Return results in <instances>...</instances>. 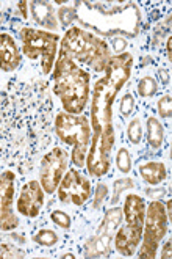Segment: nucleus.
<instances>
[{
	"mask_svg": "<svg viewBox=\"0 0 172 259\" xmlns=\"http://www.w3.org/2000/svg\"><path fill=\"white\" fill-rule=\"evenodd\" d=\"M89 80V72L60 51L53 65V93L60 98L66 113L82 115L85 112L91 95Z\"/></svg>",
	"mask_w": 172,
	"mask_h": 259,
	"instance_id": "2",
	"label": "nucleus"
},
{
	"mask_svg": "<svg viewBox=\"0 0 172 259\" xmlns=\"http://www.w3.org/2000/svg\"><path fill=\"white\" fill-rule=\"evenodd\" d=\"M75 18V10L74 8H68V7H63L60 10V21L63 27H68Z\"/></svg>",
	"mask_w": 172,
	"mask_h": 259,
	"instance_id": "24",
	"label": "nucleus"
},
{
	"mask_svg": "<svg viewBox=\"0 0 172 259\" xmlns=\"http://www.w3.org/2000/svg\"><path fill=\"white\" fill-rule=\"evenodd\" d=\"M127 135H129V140L133 145H138L143 139V129H141V123H139V118H133L132 123L129 124L127 129Z\"/></svg>",
	"mask_w": 172,
	"mask_h": 259,
	"instance_id": "19",
	"label": "nucleus"
},
{
	"mask_svg": "<svg viewBox=\"0 0 172 259\" xmlns=\"http://www.w3.org/2000/svg\"><path fill=\"white\" fill-rule=\"evenodd\" d=\"M170 42H172V41H170V38H169V39L166 41V52H167V58H170Z\"/></svg>",
	"mask_w": 172,
	"mask_h": 259,
	"instance_id": "28",
	"label": "nucleus"
},
{
	"mask_svg": "<svg viewBox=\"0 0 172 259\" xmlns=\"http://www.w3.org/2000/svg\"><path fill=\"white\" fill-rule=\"evenodd\" d=\"M0 257H25V253L11 243H2L0 245Z\"/></svg>",
	"mask_w": 172,
	"mask_h": 259,
	"instance_id": "21",
	"label": "nucleus"
},
{
	"mask_svg": "<svg viewBox=\"0 0 172 259\" xmlns=\"http://www.w3.org/2000/svg\"><path fill=\"white\" fill-rule=\"evenodd\" d=\"M63 257H75L72 253H68V254H65V256H63Z\"/></svg>",
	"mask_w": 172,
	"mask_h": 259,
	"instance_id": "29",
	"label": "nucleus"
},
{
	"mask_svg": "<svg viewBox=\"0 0 172 259\" xmlns=\"http://www.w3.org/2000/svg\"><path fill=\"white\" fill-rule=\"evenodd\" d=\"M55 132L58 139L72 146V162L77 168H83L91 143L89 119L83 115L60 112L55 118Z\"/></svg>",
	"mask_w": 172,
	"mask_h": 259,
	"instance_id": "5",
	"label": "nucleus"
},
{
	"mask_svg": "<svg viewBox=\"0 0 172 259\" xmlns=\"http://www.w3.org/2000/svg\"><path fill=\"white\" fill-rule=\"evenodd\" d=\"M21 41L24 55L30 60L41 57L42 72L45 75L50 74L56 60V46L60 42V36L56 33L45 32V30L24 27L21 30Z\"/></svg>",
	"mask_w": 172,
	"mask_h": 259,
	"instance_id": "7",
	"label": "nucleus"
},
{
	"mask_svg": "<svg viewBox=\"0 0 172 259\" xmlns=\"http://www.w3.org/2000/svg\"><path fill=\"white\" fill-rule=\"evenodd\" d=\"M170 95H164L158 99V115L163 119H169L170 118Z\"/></svg>",
	"mask_w": 172,
	"mask_h": 259,
	"instance_id": "23",
	"label": "nucleus"
},
{
	"mask_svg": "<svg viewBox=\"0 0 172 259\" xmlns=\"http://www.w3.org/2000/svg\"><path fill=\"white\" fill-rule=\"evenodd\" d=\"M31 13H33V18L39 25L52 28V30H55L58 27V24H56V21L53 18V10H52L50 4L33 2V4H31Z\"/></svg>",
	"mask_w": 172,
	"mask_h": 259,
	"instance_id": "14",
	"label": "nucleus"
},
{
	"mask_svg": "<svg viewBox=\"0 0 172 259\" xmlns=\"http://www.w3.org/2000/svg\"><path fill=\"white\" fill-rule=\"evenodd\" d=\"M122 215L125 219L124 226L119 228L114 237L116 251L125 257L135 256L138 245L143 236L144 217H146V203L136 193H130L125 198V204L122 207Z\"/></svg>",
	"mask_w": 172,
	"mask_h": 259,
	"instance_id": "4",
	"label": "nucleus"
},
{
	"mask_svg": "<svg viewBox=\"0 0 172 259\" xmlns=\"http://www.w3.org/2000/svg\"><path fill=\"white\" fill-rule=\"evenodd\" d=\"M14 181L13 171L0 173V231H14L19 226V219L14 214Z\"/></svg>",
	"mask_w": 172,
	"mask_h": 259,
	"instance_id": "10",
	"label": "nucleus"
},
{
	"mask_svg": "<svg viewBox=\"0 0 172 259\" xmlns=\"http://www.w3.org/2000/svg\"><path fill=\"white\" fill-rule=\"evenodd\" d=\"M105 193H106V186L105 184H99V187H97V196H96V201H94V206L99 207V201L103 200Z\"/></svg>",
	"mask_w": 172,
	"mask_h": 259,
	"instance_id": "25",
	"label": "nucleus"
},
{
	"mask_svg": "<svg viewBox=\"0 0 172 259\" xmlns=\"http://www.w3.org/2000/svg\"><path fill=\"white\" fill-rule=\"evenodd\" d=\"M61 51L66 52L72 60H78L94 71H105L113 54L109 46L80 27H71L61 39Z\"/></svg>",
	"mask_w": 172,
	"mask_h": 259,
	"instance_id": "3",
	"label": "nucleus"
},
{
	"mask_svg": "<svg viewBox=\"0 0 172 259\" xmlns=\"http://www.w3.org/2000/svg\"><path fill=\"white\" fill-rule=\"evenodd\" d=\"M69 165V154L63 148H53L42 157L39 165V184L45 193H55Z\"/></svg>",
	"mask_w": 172,
	"mask_h": 259,
	"instance_id": "8",
	"label": "nucleus"
},
{
	"mask_svg": "<svg viewBox=\"0 0 172 259\" xmlns=\"http://www.w3.org/2000/svg\"><path fill=\"white\" fill-rule=\"evenodd\" d=\"M156 90H158V85H156L155 79L150 77V75H146L139 80L138 83V95L141 98H150L156 93Z\"/></svg>",
	"mask_w": 172,
	"mask_h": 259,
	"instance_id": "16",
	"label": "nucleus"
},
{
	"mask_svg": "<svg viewBox=\"0 0 172 259\" xmlns=\"http://www.w3.org/2000/svg\"><path fill=\"white\" fill-rule=\"evenodd\" d=\"M22 62V54L18 42L8 33H0V69L13 72L19 68Z\"/></svg>",
	"mask_w": 172,
	"mask_h": 259,
	"instance_id": "12",
	"label": "nucleus"
},
{
	"mask_svg": "<svg viewBox=\"0 0 172 259\" xmlns=\"http://www.w3.org/2000/svg\"><path fill=\"white\" fill-rule=\"evenodd\" d=\"M169 231V217L161 201H152L146 207L144 228L141 236V247L138 250L139 259L156 257V250Z\"/></svg>",
	"mask_w": 172,
	"mask_h": 259,
	"instance_id": "6",
	"label": "nucleus"
},
{
	"mask_svg": "<svg viewBox=\"0 0 172 259\" xmlns=\"http://www.w3.org/2000/svg\"><path fill=\"white\" fill-rule=\"evenodd\" d=\"M133 112H135V98H133L130 93L124 95V98H122V101H121V113H122L125 118H127V116H130Z\"/></svg>",
	"mask_w": 172,
	"mask_h": 259,
	"instance_id": "22",
	"label": "nucleus"
},
{
	"mask_svg": "<svg viewBox=\"0 0 172 259\" xmlns=\"http://www.w3.org/2000/svg\"><path fill=\"white\" fill-rule=\"evenodd\" d=\"M133 57L129 52L113 55L92 90L91 99V143L86 154L85 166L94 178H102L109 170L111 152L114 148V127H113V102L122 87L132 75Z\"/></svg>",
	"mask_w": 172,
	"mask_h": 259,
	"instance_id": "1",
	"label": "nucleus"
},
{
	"mask_svg": "<svg viewBox=\"0 0 172 259\" xmlns=\"http://www.w3.org/2000/svg\"><path fill=\"white\" fill-rule=\"evenodd\" d=\"M27 2H19L18 4V7H19V10H21V14H22V18H27Z\"/></svg>",
	"mask_w": 172,
	"mask_h": 259,
	"instance_id": "27",
	"label": "nucleus"
},
{
	"mask_svg": "<svg viewBox=\"0 0 172 259\" xmlns=\"http://www.w3.org/2000/svg\"><path fill=\"white\" fill-rule=\"evenodd\" d=\"M164 142V127L158 118H147V143L152 149H160Z\"/></svg>",
	"mask_w": 172,
	"mask_h": 259,
	"instance_id": "15",
	"label": "nucleus"
},
{
	"mask_svg": "<svg viewBox=\"0 0 172 259\" xmlns=\"http://www.w3.org/2000/svg\"><path fill=\"white\" fill-rule=\"evenodd\" d=\"M56 192L61 203L74 206H83L92 195L91 182L75 168H69L65 173Z\"/></svg>",
	"mask_w": 172,
	"mask_h": 259,
	"instance_id": "9",
	"label": "nucleus"
},
{
	"mask_svg": "<svg viewBox=\"0 0 172 259\" xmlns=\"http://www.w3.org/2000/svg\"><path fill=\"white\" fill-rule=\"evenodd\" d=\"M44 190L39 184V181H28L27 184L22 186L18 203V212L24 217L35 219L39 215V212L44 206Z\"/></svg>",
	"mask_w": 172,
	"mask_h": 259,
	"instance_id": "11",
	"label": "nucleus"
},
{
	"mask_svg": "<svg viewBox=\"0 0 172 259\" xmlns=\"http://www.w3.org/2000/svg\"><path fill=\"white\" fill-rule=\"evenodd\" d=\"M161 257H163V259H169V257H170V240H167V242L164 243V245H163Z\"/></svg>",
	"mask_w": 172,
	"mask_h": 259,
	"instance_id": "26",
	"label": "nucleus"
},
{
	"mask_svg": "<svg viewBox=\"0 0 172 259\" xmlns=\"http://www.w3.org/2000/svg\"><path fill=\"white\" fill-rule=\"evenodd\" d=\"M116 165H118L119 171H122V173H130V170H132V159H130L129 151L125 149V148H121L118 151V154H116Z\"/></svg>",
	"mask_w": 172,
	"mask_h": 259,
	"instance_id": "18",
	"label": "nucleus"
},
{
	"mask_svg": "<svg viewBox=\"0 0 172 259\" xmlns=\"http://www.w3.org/2000/svg\"><path fill=\"white\" fill-rule=\"evenodd\" d=\"M50 220H52L58 228H63V230H69L71 225H72L71 217L66 214V212H63V210H53L52 214H50Z\"/></svg>",
	"mask_w": 172,
	"mask_h": 259,
	"instance_id": "20",
	"label": "nucleus"
},
{
	"mask_svg": "<svg viewBox=\"0 0 172 259\" xmlns=\"http://www.w3.org/2000/svg\"><path fill=\"white\" fill-rule=\"evenodd\" d=\"M139 175L150 186H158L166 179V166L161 162H147L139 166Z\"/></svg>",
	"mask_w": 172,
	"mask_h": 259,
	"instance_id": "13",
	"label": "nucleus"
},
{
	"mask_svg": "<svg viewBox=\"0 0 172 259\" xmlns=\"http://www.w3.org/2000/svg\"><path fill=\"white\" fill-rule=\"evenodd\" d=\"M33 240L41 247H53L58 242V234L52 230H41L35 234Z\"/></svg>",
	"mask_w": 172,
	"mask_h": 259,
	"instance_id": "17",
	"label": "nucleus"
}]
</instances>
